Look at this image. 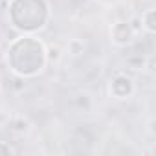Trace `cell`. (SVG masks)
I'll return each mask as SVG.
<instances>
[{
	"mask_svg": "<svg viewBox=\"0 0 156 156\" xmlns=\"http://www.w3.org/2000/svg\"><path fill=\"white\" fill-rule=\"evenodd\" d=\"M6 62L15 75H20L24 79L35 77L37 73H41L44 70V66L48 62L46 46L37 37H31V35L19 37L8 48Z\"/></svg>",
	"mask_w": 156,
	"mask_h": 156,
	"instance_id": "obj_1",
	"label": "cell"
},
{
	"mask_svg": "<svg viewBox=\"0 0 156 156\" xmlns=\"http://www.w3.org/2000/svg\"><path fill=\"white\" fill-rule=\"evenodd\" d=\"M50 20V6L46 0H11L9 22L20 33H35L44 30Z\"/></svg>",
	"mask_w": 156,
	"mask_h": 156,
	"instance_id": "obj_2",
	"label": "cell"
},
{
	"mask_svg": "<svg viewBox=\"0 0 156 156\" xmlns=\"http://www.w3.org/2000/svg\"><path fill=\"white\" fill-rule=\"evenodd\" d=\"M134 92V83L132 77H129L127 73H116L110 81V94L116 99H127L129 96H132Z\"/></svg>",
	"mask_w": 156,
	"mask_h": 156,
	"instance_id": "obj_3",
	"label": "cell"
},
{
	"mask_svg": "<svg viewBox=\"0 0 156 156\" xmlns=\"http://www.w3.org/2000/svg\"><path fill=\"white\" fill-rule=\"evenodd\" d=\"M110 35H112V41H114L118 46H127V44H130V42L134 41V37H136V33L132 31L129 20H118V22L112 26Z\"/></svg>",
	"mask_w": 156,
	"mask_h": 156,
	"instance_id": "obj_4",
	"label": "cell"
},
{
	"mask_svg": "<svg viewBox=\"0 0 156 156\" xmlns=\"http://www.w3.org/2000/svg\"><path fill=\"white\" fill-rule=\"evenodd\" d=\"M30 121L24 118V116H17L9 121V130L11 132H17V134H26L30 130Z\"/></svg>",
	"mask_w": 156,
	"mask_h": 156,
	"instance_id": "obj_5",
	"label": "cell"
},
{
	"mask_svg": "<svg viewBox=\"0 0 156 156\" xmlns=\"http://www.w3.org/2000/svg\"><path fill=\"white\" fill-rule=\"evenodd\" d=\"M141 24H143V30L149 31V33H154L156 31V9H147L143 15H141Z\"/></svg>",
	"mask_w": 156,
	"mask_h": 156,
	"instance_id": "obj_6",
	"label": "cell"
},
{
	"mask_svg": "<svg viewBox=\"0 0 156 156\" xmlns=\"http://www.w3.org/2000/svg\"><path fill=\"white\" fill-rule=\"evenodd\" d=\"M145 64H147V59H145V55H141V53H134V55H129L127 57V66L130 68V70H143L145 68Z\"/></svg>",
	"mask_w": 156,
	"mask_h": 156,
	"instance_id": "obj_7",
	"label": "cell"
},
{
	"mask_svg": "<svg viewBox=\"0 0 156 156\" xmlns=\"http://www.w3.org/2000/svg\"><path fill=\"white\" fill-rule=\"evenodd\" d=\"M75 107L77 108H83V110H90V107H92V98L88 96V94H79L75 98Z\"/></svg>",
	"mask_w": 156,
	"mask_h": 156,
	"instance_id": "obj_8",
	"label": "cell"
},
{
	"mask_svg": "<svg viewBox=\"0 0 156 156\" xmlns=\"http://www.w3.org/2000/svg\"><path fill=\"white\" fill-rule=\"evenodd\" d=\"M83 50H85V44H83V41H79V39H72V41L68 42V51H70L72 55H81Z\"/></svg>",
	"mask_w": 156,
	"mask_h": 156,
	"instance_id": "obj_9",
	"label": "cell"
},
{
	"mask_svg": "<svg viewBox=\"0 0 156 156\" xmlns=\"http://www.w3.org/2000/svg\"><path fill=\"white\" fill-rule=\"evenodd\" d=\"M46 59H48V62H57V61L61 59V50H59V46H50V48H46Z\"/></svg>",
	"mask_w": 156,
	"mask_h": 156,
	"instance_id": "obj_10",
	"label": "cell"
},
{
	"mask_svg": "<svg viewBox=\"0 0 156 156\" xmlns=\"http://www.w3.org/2000/svg\"><path fill=\"white\" fill-rule=\"evenodd\" d=\"M129 24H130V28H132V31L134 33H141V30H143V24H141V17H132L130 20H129Z\"/></svg>",
	"mask_w": 156,
	"mask_h": 156,
	"instance_id": "obj_11",
	"label": "cell"
},
{
	"mask_svg": "<svg viewBox=\"0 0 156 156\" xmlns=\"http://www.w3.org/2000/svg\"><path fill=\"white\" fill-rule=\"evenodd\" d=\"M9 154H15L13 147L6 141H0V156H9Z\"/></svg>",
	"mask_w": 156,
	"mask_h": 156,
	"instance_id": "obj_12",
	"label": "cell"
},
{
	"mask_svg": "<svg viewBox=\"0 0 156 156\" xmlns=\"http://www.w3.org/2000/svg\"><path fill=\"white\" fill-rule=\"evenodd\" d=\"M11 87H13L15 90H24V77L15 75L13 79H11Z\"/></svg>",
	"mask_w": 156,
	"mask_h": 156,
	"instance_id": "obj_13",
	"label": "cell"
},
{
	"mask_svg": "<svg viewBox=\"0 0 156 156\" xmlns=\"http://www.w3.org/2000/svg\"><path fill=\"white\" fill-rule=\"evenodd\" d=\"M105 2H114V0H105Z\"/></svg>",
	"mask_w": 156,
	"mask_h": 156,
	"instance_id": "obj_14",
	"label": "cell"
}]
</instances>
